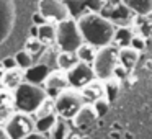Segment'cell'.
I'll list each match as a JSON object with an SVG mask.
<instances>
[{"label": "cell", "instance_id": "28", "mask_svg": "<svg viewBox=\"0 0 152 139\" xmlns=\"http://www.w3.org/2000/svg\"><path fill=\"white\" fill-rule=\"evenodd\" d=\"M92 106H93V110H95L96 118H102V116H105L106 113H108V110H110V102H108L106 98H102V100H98V102H95Z\"/></svg>", "mask_w": 152, "mask_h": 139}, {"label": "cell", "instance_id": "7", "mask_svg": "<svg viewBox=\"0 0 152 139\" xmlns=\"http://www.w3.org/2000/svg\"><path fill=\"white\" fill-rule=\"evenodd\" d=\"M39 13L44 17L46 21L53 23H61L70 18V10L67 4L59 2V0H43L39 2Z\"/></svg>", "mask_w": 152, "mask_h": 139}, {"label": "cell", "instance_id": "17", "mask_svg": "<svg viewBox=\"0 0 152 139\" xmlns=\"http://www.w3.org/2000/svg\"><path fill=\"white\" fill-rule=\"evenodd\" d=\"M56 31H57V23L46 21L44 25L38 26L36 38L44 44V46H51L53 43H56Z\"/></svg>", "mask_w": 152, "mask_h": 139}, {"label": "cell", "instance_id": "15", "mask_svg": "<svg viewBox=\"0 0 152 139\" xmlns=\"http://www.w3.org/2000/svg\"><path fill=\"white\" fill-rule=\"evenodd\" d=\"M126 7L131 10L132 15L141 18L152 17V0H126Z\"/></svg>", "mask_w": 152, "mask_h": 139}, {"label": "cell", "instance_id": "35", "mask_svg": "<svg viewBox=\"0 0 152 139\" xmlns=\"http://www.w3.org/2000/svg\"><path fill=\"white\" fill-rule=\"evenodd\" d=\"M151 38H152V31H151Z\"/></svg>", "mask_w": 152, "mask_h": 139}, {"label": "cell", "instance_id": "3", "mask_svg": "<svg viewBox=\"0 0 152 139\" xmlns=\"http://www.w3.org/2000/svg\"><path fill=\"white\" fill-rule=\"evenodd\" d=\"M56 44L62 53H77V49L83 44V38L80 34L77 20L69 18L66 21L57 23Z\"/></svg>", "mask_w": 152, "mask_h": 139}, {"label": "cell", "instance_id": "11", "mask_svg": "<svg viewBox=\"0 0 152 139\" xmlns=\"http://www.w3.org/2000/svg\"><path fill=\"white\" fill-rule=\"evenodd\" d=\"M15 95L12 90L0 87V123H7L15 115Z\"/></svg>", "mask_w": 152, "mask_h": 139}, {"label": "cell", "instance_id": "1", "mask_svg": "<svg viewBox=\"0 0 152 139\" xmlns=\"http://www.w3.org/2000/svg\"><path fill=\"white\" fill-rule=\"evenodd\" d=\"M77 25H79L80 34L83 38V43L93 46L95 49L111 46L116 26L106 18H103L100 13L85 12L79 17Z\"/></svg>", "mask_w": 152, "mask_h": 139}, {"label": "cell", "instance_id": "23", "mask_svg": "<svg viewBox=\"0 0 152 139\" xmlns=\"http://www.w3.org/2000/svg\"><path fill=\"white\" fill-rule=\"evenodd\" d=\"M57 118H59L57 115H49V116H46V118L36 119V121H34V131L41 132V134H49V131L54 128V124H56Z\"/></svg>", "mask_w": 152, "mask_h": 139}, {"label": "cell", "instance_id": "21", "mask_svg": "<svg viewBox=\"0 0 152 139\" xmlns=\"http://www.w3.org/2000/svg\"><path fill=\"white\" fill-rule=\"evenodd\" d=\"M103 87H105V98L111 103L113 100H116L118 95H119V90H121V80L111 77V79H108V80L103 82Z\"/></svg>", "mask_w": 152, "mask_h": 139}, {"label": "cell", "instance_id": "29", "mask_svg": "<svg viewBox=\"0 0 152 139\" xmlns=\"http://www.w3.org/2000/svg\"><path fill=\"white\" fill-rule=\"evenodd\" d=\"M129 48H132V49L137 51V53L144 51V49H145V38L139 36V34H134V38H132L131 46H129Z\"/></svg>", "mask_w": 152, "mask_h": 139}, {"label": "cell", "instance_id": "14", "mask_svg": "<svg viewBox=\"0 0 152 139\" xmlns=\"http://www.w3.org/2000/svg\"><path fill=\"white\" fill-rule=\"evenodd\" d=\"M23 82H25V70L20 69V67H15V69H10L5 72V75L0 80V85H2V89L15 92Z\"/></svg>", "mask_w": 152, "mask_h": 139}, {"label": "cell", "instance_id": "24", "mask_svg": "<svg viewBox=\"0 0 152 139\" xmlns=\"http://www.w3.org/2000/svg\"><path fill=\"white\" fill-rule=\"evenodd\" d=\"M25 51H26V53L34 59V57H38V56H41V54H44V51H46V46H44V44L41 43L39 40H38V38L31 36V38H28V41L25 43Z\"/></svg>", "mask_w": 152, "mask_h": 139}, {"label": "cell", "instance_id": "4", "mask_svg": "<svg viewBox=\"0 0 152 139\" xmlns=\"http://www.w3.org/2000/svg\"><path fill=\"white\" fill-rule=\"evenodd\" d=\"M54 106H56V115L61 119H72L80 110L85 106V102L82 98L80 90L75 89H66L56 97L54 100Z\"/></svg>", "mask_w": 152, "mask_h": 139}, {"label": "cell", "instance_id": "22", "mask_svg": "<svg viewBox=\"0 0 152 139\" xmlns=\"http://www.w3.org/2000/svg\"><path fill=\"white\" fill-rule=\"evenodd\" d=\"M96 51L93 46H90V44L83 43L82 46L77 49V57H79V62H83V64H90L92 66L93 61H95V56H96Z\"/></svg>", "mask_w": 152, "mask_h": 139}, {"label": "cell", "instance_id": "6", "mask_svg": "<svg viewBox=\"0 0 152 139\" xmlns=\"http://www.w3.org/2000/svg\"><path fill=\"white\" fill-rule=\"evenodd\" d=\"M4 128L10 139H25L31 132H34V121L30 115L15 111V115L5 123Z\"/></svg>", "mask_w": 152, "mask_h": 139}, {"label": "cell", "instance_id": "2", "mask_svg": "<svg viewBox=\"0 0 152 139\" xmlns=\"http://www.w3.org/2000/svg\"><path fill=\"white\" fill-rule=\"evenodd\" d=\"M15 95V106L20 113L31 115L36 113V110L41 106V103L48 98L46 92L43 87L33 85V83L23 82L17 90L13 92Z\"/></svg>", "mask_w": 152, "mask_h": 139}, {"label": "cell", "instance_id": "18", "mask_svg": "<svg viewBox=\"0 0 152 139\" xmlns=\"http://www.w3.org/2000/svg\"><path fill=\"white\" fill-rule=\"evenodd\" d=\"M134 38V33H132V28L129 26H116L115 36H113V44L115 48H119V49H124V48L131 46V41Z\"/></svg>", "mask_w": 152, "mask_h": 139}, {"label": "cell", "instance_id": "25", "mask_svg": "<svg viewBox=\"0 0 152 139\" xmlns=\"http://www.w3.org/2000/svg\"><path fill=\"white\" fill-rule=\"evenodd\" d=\"M67 136H69V124H67V121L57 118L56 124H54V128L49 131V136H48V138L49 139H67Z\"/></svg>", "mask_w": 152, "mask_h": 139}, {"label": "cell", "instance_id": "32", "mask_svg": "<svg viewBox=\"0 0 152 139\" xmlns=\"http://www.w3.org/2000/svg\"><path fill=\"white\" fill-rule=\"evenodd\" d=\"M25 139H49V138H48V134H41V132L34 131V132H31L30 136H26Z\"/></svg>", "mask_w": 152, "mask_h": 139}, {"label": "cell", "instance_id": "31", "mask_svg": "<svg viewBox=\"0 0 152 139\" xmlns=\"http://www.w3.org/2000/svg\"><path fill=\"white\" fill-rule=\"evenodd\" d=\"M33 21L36 23L34 26H41V25H44V23H46V20H44V17L39 13V12H36V13L33 15Z\"/></svg>", "mask_w": 152, "mask_h": 139}, {"label": "cell", "instance_id": "33", "mask_svg": "<svg viewBox=\"0 0 152 139\" xmlns=\"http://www.w3.org/2000/svg\"><path fill=\"white\" fill-rule=\"evenodd\" d=\"M0 139H10L7 131H5V128H0Z\"/></svg>", "mask_w": 152, "mask_h": 139}, {"label": "cell", "instance_id": "5", "mask_svg": "<svg viewBox=\"0 0 152 139\" xmlns=\"http://www.w3.org/2000/svg\"><path fill=\"white\" fill-rule=\"evenodd\" d=\"M118 64H119L118 62V49L113 44L98 49L96 51V56H95V61L92 64L95 79L102 80V82L111 79L113 74H115V69L118 67Z\"/></svg>", "mask_w": 152, "mask_h": 139}, {"label": "cell", "instance_id": "10", "mask_svg": "<svg viewBox=\"0 0 152 139\" xmlns=\"http://www.w3.org/2000/svg\"><path fill=\"white\" fill-rule=\"evenodd\" d=\"M43 85H44L43 89H44V92H46V95L49 97V98L56 100V97L59 95L62 90L69 89L67 72H64V70H61V69L51 70L49 75H48V79L44 80Z\"/></svg>", "mask_w": 152, "mask_h": 139}, {"label": "cell", "instance_id": "12", "mask_svg": "<svg viewBox=\"0 0 152 139\" xmlns=\"http://www.w3.org/2000/svg\"><path fill=\"white\" fill-rule=\"evenodd\" d=\"M80 93H82V98L85 102V105H93L95 102L105 98V87H103L102 80L95 79L93 82H90L88 85L83 87L80 90Z\"/></svg>", "mask_w": 152, "mask_h": 139}, {"label": "cell", "instance_id": "26", "mask_svg": "<svg viewBox=\"0 0 152 139\" xmlns=\"http://www.w3.org/2000/svg\"><path fill=\"white\" fill-rule=\"evenodd\" d=\"M49 115H56V106H54V100L48 97V98L41 103L39 108L36 110L34 116H36V119H39V118H46V116H49Z\"/></svg>", "mask_w": 152, "mask_h": 139}, {"label": "cell", "instance_id": "8", "mask_svg": "<svg viewBox=\"0 0 152 139\" xmlns=\"http://www.w3.org/2000/svg\"><path fill=\"white\" fill-rule=\"evenodd\" d=\"M67 80H69V87L75 90H82L85 85H88L90 82L95 80V74L90 64L79 62L75 67L67 72Z\"/></svg>", "mask_w": 152, "mask_h": 139}, {"label": "cell", "instance_id": "34", "mask_svg": "<svg viewBox=\"0 0 152 139\" xmlns=\"http://www.w3.org/2000/svg\"><path fill=\"white\" fill-rule=\"evenodd\" d=\"M5 72H7V69H5V67H4V64L0 62V80H2V77L5 75Z\"/></svg>", "mask_w": 152, "mask_h": 139}, {"label": "cell", "instance_id": "36", "mask_svg": "<svg viewBox=\"0 0 152 139\" xmlns=\"http://www.w3.org/2000/svg\"><path fill=\"white\" fill-rule=\"evenodd\" d=\"M0 87H2V85H0Z\"/></svg>", "mask_w": 152, "mask_h": 139}, {"label": "cell", "instance_id": "16", "mask_svg": "<svg viewBox=\"0 0 152 139\" xmlns=\"http://www.w3.org/2000/svg\"><path fill=\"white\" fill-rule=\"evenodd\" d=\"M96 119V115H95V110H93L92 105H85L75 116L72 118L74 121V126L79 129H83V128H88L93 121Z\"/></svg>", "mask_w": 152, "mask_h": 139}, {"label": "cell", "instance_id": "30", "mask_svg": "<svg viewBox=\"0 0 152 139\" xmlns=\"http://www.w3.org/2000/svg\"><path fill=\"white\" fill-rule=\"evenodd\" d=\"M2 64H4V67H5L7 70L15 69V67H17V62H15V57H7V59H4V61H2Z\"/></svg>", "mask_w": 152, "mask_h": 139}, {"label": "cell", "instance_id": "9", "mask_svg": "<svg viewBox=\"0 0 152 139\" xmlns=\"http://www.w3.org/2000/svg\"><path fill=\"white\" fill-rule=\"evenodd\" d=\"M100 15L111 21L116 26V23H126L132 18V13L124 2H106L103 4V8L100 10Z\"/></svg>", "mask_w": 152, "mask_h": 139}, {"label": "cell", "instance_id": "27", "mask_svg": "<svg viewBox=\"0 0 152 139\" xmlns=\"http://www.w3.org/2000/svg\"><path fill=\"white\" fill-rule=\"evenodd\" d=\"M15 62H17V67H20V69L23 70H28L30 67L34 66V59L30 56V54L26 53V51H18L17 54H15Z\"/></svg>", "mask_w": 152, "mask_h": 139}, {"label": "cell", "instance_id": "20", "mask_svg": "<svg viewBox=\"0 0 152 139\" xmlns=\"http://www.w3.org/2000/svg\"><path fill=\"white\" fill-rule=\"evenodd\" d=\"M56 64L61 70L69 72L72 67H75L77 64H79V57H77L75 53H62V51H61L56 56Z\"/></svg>", "mask_w": 152, "mask_h": 139}, {"label": "cell", "instance_id": "13", "mask_svg": "<svg viewBox=\"0 0 152 139\" xmlns=\"http://www.w3.org/2000/svg\"><path fill=\"white\" fill-rule=\"evenodd\" d=\"M49 72H51V69H49L48 64H44V62L34 64L33 67H30L28 70H25V82L41 87V83H44V80L48 79Z\"/></svg>", "mask_w": 152, "mask_h": 139}, {"label": "cell", "instance_id": "19", "mask_svg": "<svg viewBox=\"0 0 152 139\" xmlns=\"http://www.w3.org/2000/svg\"><path fill=\"white\" fill-rule=\"evenodd\" d=\"M139 61V53L134 51L132 48H124V49H118V62L119 66H123L126 70H131L136 67Z\"/></svg>", "mask_w": 152, "mask_h": 139}, {"label": "cell", "instance_id": "37", "mask_svg": "<svg viewBox=\"0 0 152 139\" xmlns=\"http://www.w3.org/2000/svg\"><path fill=\"white\" fill-rule=\"evenodd\" d=\"M151 18H152V17H151Z\"/></svg>", "mask_w": 152, "mask_h": 139}]
</instances>
